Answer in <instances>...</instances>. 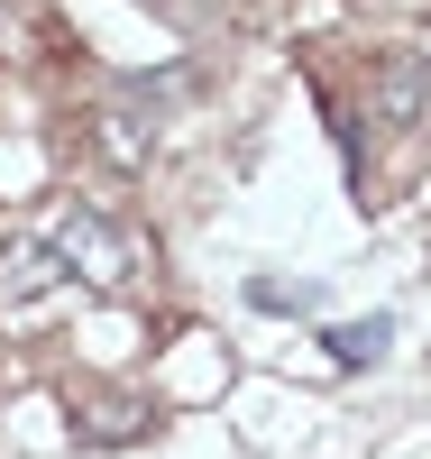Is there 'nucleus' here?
Masks as SVG:
<instances>
[{
	"instance_id": "f257e3e1",
	"label": "nucleus",
	"mask_w": 431,
	"mask_h": 459,
	"mask_svg": "<svg viewBox=\"0 0 431 459\" xmlns=\"http://www.w3.org/2000/svg\"><path fill=\"white\" fill-rule=\"evenodd\" d=\"M47 239H56V257H65V276H83L92 294H129L138 285V239L110 212H92V203H65L56 221H47Z\"/></svg>"
},
{
	"instance_id": "f03ea898",
	"label": "nucleus",
	"mask_w": 431,
	"mask_h": 459,
	"mask_svg": "<svg viewBox=\"0 0 431 459\" xmlns=\"http://www.w3.org/2000/svg\"><path fill=\"white\" fill-rule=\"evenodd\" d=\"M367 120H385V129H422L431 120V56L422 47H385L367 65Z\"/></svg>"
},
{
	"instance_id": "7ed1b4c3",
	"label": "nucleus",
	"mask_w": 431,
	"mask_h": 459,
	"mask_svg": "<svg viewBox=\"0 0 431 459\" xmlns=\"http://www.w3.org/2000/svg\"><path fill=\"white\" fill-rule=\"evenodd\" d=\"M385 331H395V322H349V331H331V359H340V368L376 359V350H385Z\"/></svg>"
},
{
	"instance_id": "20e7f679",
	"label": "nucleus",
	"mask_w": 431,
	"mask_h": 459,
	"mask_svg": "<svg viewBox=\"0 0 431 459\" xmlns=\"http://www.w3.org/2000/svg\"><path fill=\"white\" fill-rule=\"evenodd\" d=\"M166 10H193V0H166Z\"/></svg>"
}]
</instances>
